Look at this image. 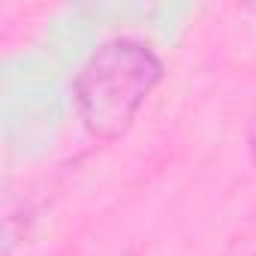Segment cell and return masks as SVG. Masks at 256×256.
I'll return each instance as SVG.
<instances>
[{"label":"cell","instance_id":"6da1fadb","mask_svg":"<svg viewBox=\"0 0 256 256\" xmlns=\"http://www.w3.org/2000/svg\"><path fill=\"white\" fill-rule=\"evenodd\" d=\"M163 78L166 64L145 40L112 36L96 46L72 82L76 114L84 133L96 142L124 139Z\"/></svg>","mask_w":256,"mask_h":256},{"label":"cell","instance_id":"7a4b0ae2","mask_svg":"<svg viewBox=\"0 0 256 256\" xmlns=\"http://www.w3.org/2000/svg\"><path fill=\"white\" fill-rule=\"evenodd\" d=\"M253 256H256V253H253Z\"/></svg>","mask_w":256,"mask_h":256}]
</instances>
